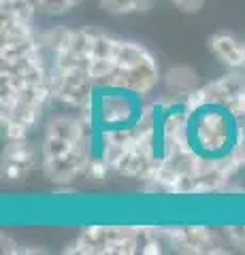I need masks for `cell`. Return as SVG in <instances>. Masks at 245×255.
I'll return each mask as SVG.
<instances>
[{
	"mask_svg": "<svg viewBox=\"0 0 245 255\" xmlns=\"http://www.w3.org/2000/svg\"><path fill=\"white\" fill-rule=\"evenodd\" d=\"M36 13V0H0V17L34 21Z\"/></svg>",
	"mask_w": 245,
	"mask_h": 255,
	"instance_id": "7c38bea8",
	"label": "cell"
},
{
	"mask_svg": "<svg viewBox=\"0 0 245 255\" xmlns=\"http://www.w3.org/2000/svg\"><path fill=\"white\" fill-rule=\"evenodd\" d=\"M111 170H113V168H111V166H109L100 155H94L92 162H90V166H88V172H85V179L102 181V179H107V174L111 172Z\"/></svg>",
	"mask_w": 245,
	"mask_h": 255,
	"instance_id": "e0dca14e",
	"label": "cell"
},
{
	"mask_svg": "<svg viewBox=\"0 0 245 255\" xmlns=\"http://www.w3.org/2000/svg\"><path fill=\"white\" fill-rule=\"evenodd\" d=\"M173 6L179 11V13H184V15H196V13H201V9L205 6V2L207 0H171Z\"/></svg>",
	"mask_w": 245,
	"mask_h": 255,
	"instance_id": "ac0fdd59",
	"label": "cell"
},
{
	"mask_svg": "<svg viewBox=\"0 0 245 255\" xmlns=\"http://www.w3.org/2000/svg\"><path fill=\"white\" fill-rule=\"evenodd\" d=\"M51 96L60 105L77 111V113H90L96 98V85L90 79L85 68H68L53 70L49 77Z\"/></svg>",
	"mask_w": 245,
	"mask_h": 255,
	"instance_id": "277c9868",
	"label": "cell"
},
{
	"mask_svg": "<svg viewBox=\"0 0 245 255\" xmlns=\"http://www.w3.org/2000/svg\"><path fill=\"white\" fill-rule=\"evenodd\" d=\"M211 55L228 70H243L245 64V41L233 32H216L207 38Z\"/></svg>",
	"mask_w": 245,
	"mask_h": 255,
	"instance_id": "9c48e42d",
	"label": "cell"
},
{
	"mask_svg": "<svg viewBox=\"0 0 245 255\" xmlns=\"http://www.w3.org/2000/svg\"><path fill=\"white\" fill-rule=\"evenodd\" d=\"M162 236L167 241V247H171L177 253H188V255L226 253V243L209 226H201V223L162 228Z\"/></svg>",
	"mask_w": 245,
	"mask_h": 255,
	"instance_id": "5b68a950",
	"label": "cell"
},
{
	"mask_svg": "<svg viewBox=\"0 0 245 255\" xmlns=\"http://www.w3.org/2000/svg\"><path fill=\"white\" fill-rule=\"evenodd\" d=\"M241 134V119L222 105H205L190 113L188 138L201 157L224 159L231 155Z\"/></svg>",
	"mask_w": 245,
	"mask_h": 255,
	"instance_id": "6da1fadb",
	"label": "cell"
},
{
	"mask_svg": "<svg viewBox=\"0 0 245 255\" xmlns=\"http://www.w3.org/2000/svg\"><path fill=\"white\" fill-rule=\"evenodd\" d=\"M139 226L128 223H94L85 226L68 245L66 253L75 255H134L139 253Z\"/></svg>",
	"mask_w": 245,
	"mask_h": 255,
	"instance_id": "7a4b0ae2",
	"label": "cell"
},
{
	"mask_svg": "<svg viewBox=\"0 0 245 255\" xmlns=\"http://www.w3.org/2000/svg\"><path fill=\"white\" fill-rule=\"evenodd\" d=\"M92 138L79 142L75 149H70L64 155L41 162L43 177L47 181L56 183V185H60V187H66V185H70V183H75L77 179H85L88 166H90L92 157H94Z\"/></svg>",
	"mask_w": 245,
	"mask_h": 255,
	"instance_id": "52a82bcc",
	"label": "cell"
},
{
	"mask_svg": "<svg viewBox=\"0 0 245 255\" xmlns=\"http://www.w3.org/2000/svg\"><path fill=\"white\" fill-rule=\"evenodd\" d=\"M117 45H120V36H113L109 32L96 30L94 32V41L90 49V60H113Z\"/></svg>",
	"mask_w": 245,
	"mask_h": 255,
	"instance_id": "5bb4252c",
	"label": "cell"
},
{
	"mask_svg": "<svg viewBox=\"0 0 245 255\" xmlns=\"http://www.w3.org/2000/svg\"><path fill=\"white\" fill-rule=\"evenodd\" d=\"M241 128H243V134H245V119H243V122H241Z\"/></svg>",
	"mask_w": 245,
	"mask_h": 255,
	"instance_id": "ffe728a7",
	"label": "cell"
},
{
	"mask_svg": "<svg viewBox=\"0 0 245 255\" xmlns=\"http://www.w3.org/2000/svg\"><path fill=\"white\" fill-rule=\"evenodd\" d=\"M2 253H26V249L19 243H15L11 236L2 234Z\"/></svg>",
	"mask_w": 245,
	"mask_h": 255,
	"instance_id": "d6986e66",
	"label": "cell"
},
{
	"mask_svg": "<svg viewBox=\"0 0 245 255\" xmlns=\"http://www.w3.org/2000/svg\"><path fill=\"white\" fill-rule=\"evenodd\" d=\"M36 166H41V151H36L30 138L6 140L2 149V166H0V172L6 183L23 181Z\"/></svg>",
	"mask_w": 245,
	"mask_h": 255,
	"instance_id": "ba28073f",
	"label": "cell"
},
{
	"mask_svg": "<svg viewBox=\"0 0 245 255\" xmlns=\"http://www.w3.org/2000/svg\"><path fill=\"white\" fill-rule=\"evenodd\" d=\"M158 85H162V70L158 66L156 55L147 51L139 62L130 64V66H115L107 85L102 87H122L141 98H147L158 90Z\"/></svg>",
	"mask_w": 245,
	"mask_h": 255,
	"instance_id": "8992f818",
	"label": "cell"
},
{
	"mask_svg": "<svg viewBox=\"0 0 245 255\" xmlns=\"http://www.w3.org/2000/svg\"><path fill=\"white\" fill-rule=\"evenodd\" d=\"M79 4H83V0H36V9L45 17H62L75 11Z\"/></svg>",
	"mask_w": 245,
	"mask_h": 255,
	"instance_id": "2e32d148",
	"label": "cell"
},
{
	"mask_svg": "<svg viewBox=\"0 0 245 255\" xmlns=\"http://www.w3.org/2000/svg\"><path fill=\"white\" fill-rule=\"evenodd\" d=\"M36 34L34 21H21L11 17H0V41H11V38H23Z\"/></svg>",
	"mask_w": 245,
	"mask_h": 255,
	"instance_id": "9a60e30c",
	"label": "cell"
},
{
	"mask_svg": "<svg viewBox=\"0 0 245 255\" xmlns=\"http://www.w3.org/2000/svg\"><path fill=\"white\" fill-rule=\"evenodd\" d=\"M100 9L109 15H132L147 13L156 4V0H98Z\"/></svg>",
	"mask_w": 245,
	"mask_h": 255,
	"instance_id": "4fadbf2b",
	"label": "cell"
},
{
	"mask_svg": "<svg viewBox=\"0 0 245 255\" xmlns=\"http://www.w3.org/2000/svg\"><path fill=\"white\" fill-rule=\"evenodd\" d=\"M145 98L122 87L96 85V98L90 111L92 122L98 130H115V128H134L145 107Z\"/></svg>",
	"mask_w": 245,
	"mask_h": 255,
	"instance_id": "3957f363",
	"label": "cell"
},
{
	"mask_svg": "<svg viewBox=\"0 0 245 255\" xmlns=\"http://www.w3.org/2000/svg\"><path fill=\"white\" fill-rule=\"evenodd\" d=\"M201 85V77L192 66L177 64L162 73V90L169 98H186Z\"/></svg>",
	"mask_w": 245,
	"mask_h": 255,
	"instance_id": "30bf717a",
	"label": "cell"
},
{
	"mask_svg": "<svg viewBox=\"0 0 245 255\" xmlns=\"http://www.w3.org/2000/svg\"><path fill=\"white\" fill-rule=\"evenodd\" d=\"M41 38L38 32L32 36H23V38H11V41H0V60H15V58H23L34 51H41Z\"/></svg>",
	"mask_w": 245,
	"mask_h": 255,
	"instance_id": "8fae6325",
	"label": "cell"
}]
</instances>
